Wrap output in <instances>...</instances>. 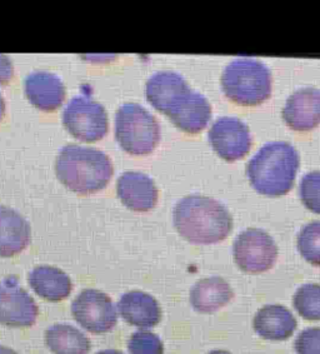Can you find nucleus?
Instances as JSON below:
<instances>
[{
  "label": "nucleus",
  "instance_id": "4be33fe9",
  "mask_svg": "<svg viewBox=\"0 0 320 354\" xmlns=\"http://www.w3.org/2000/svg\"><path fill=\"white\" fill-rule=\"evenodd\" d=\"M293 306L301 318L320 321V284L309 283L301 286L293 297Z\"/></svg>",
  "mask_w": 320,
  "mask_h": 354
},
{
  "label": "nucleus",
  "instance_id": "a211bd4d",
  "mask_svg": "<svg viewBox=\"0 0 320 354\" xmlns=\"http://www.w3.org/2000/svg\"><path fill=\"white\" fill-rule=\"evenodd\" d=\"M233 289L220 277L196 282L190 290V304L199 313L209 315L225 307L233 299Z\"/></svg>",
  "mask_w": 320,
  "mask_h": 354
},
{
  "label": "nucleus",
  "instance_id": "423d86ee",
  "mask_svg": "<svg viewBox=\"0 0 320 354\" xmlns=\"http://www.w3.org/2000/svg\"><path fill=\"white\" fill-rule=\"evenodd\" d=\"M63 124L73 137L83 142H97L109 128L104 106L88 97L73 98L63 112Z\"/></svg>",
  "mask_w": 320,
  "mask_h": 354
},
{
  "label": "nucleus",
  "instance_id": "393cba45",
  "mask_svg": "<svg viewBox=\"0 0 320 354\" xmlns=\"http://www.w3.org/2000/svg\"><path fill=\"white\" fill-rule=\"evenodd\" d=\"M301 199L308 209L320 214V171H310L303 177Z\"/></svg>",
  "mask_w": 320,
  "mask_h": 354
},
{
  "label": "nucleus",
  "instance_id": "b1692460",
  "mask_svg": "<svg viewBox=\"0 0 320 354\" xmlns=\"http://www.w3.org/2000/svg\"><path fill=\"white\" fill-rule=\"evenodd\" d=\"M131 354H163V342L159 335L148 330H139L133 333L128 343Z\"/></svg>",
  "mask_w": 320,
  "mask_h": 354
},
{
  "label": "nucleus",
  "instance_id": "7ed1b4c3",
  "mask_svg": "<svg viewBox=\"0 0 320 354\" xmlns=\"http://www.w3.org/2000/svg\"><path fill=\"white\" fill-rule=\"evenodd\" d=\"M299 168V156L293 145L273 142L261 148L249 160L247 174L258 193L268 197H281L294 185Z\"/></svg>",
  "mask_w": 320,
  "mask_h": 354
},
{
  "label": "nucleus",
  "instance_id": "cd10ccee",
  "mask_svg": "<svg viewBox=\"0 0 320 354\" xmlns=\"http://www.w3.org/2000/svg\"><path fill=\"white\" fill-rule=\"evenodd\" d=\"M0 354H19L17 353L12 348L6 347V346H0Z\"/></svg>",
  "mask_w": 320,
  "mask_h": 354
},
{
  "label": "nucleus",
  "instance_id": "f3484780",
  "mask_svg": "<svg viewBox=\"0 0 320 354\" xmlns=\"http://www.w3.org/2000/svg\"><path fill=\"white\" fill-rule=\"evenodd\" d=\"M253 328L264 339L287 341L297 329V319L284 306L269 304L256 312Z\"/></svg>",
  "mask_w": 320,
  "mask_h": 354
},
{
  "label": "nucleus",
  "instance_id": "4468645a",
  "mask_svg": "<svg viewBox=\"0 0 320 354\" xmlns=\"http://www.w3.org/2000/svg\"><path fill=\"white\" fill-rule=\"evenodd\" d=\"M26 98L40 111L53 112L63 104L66 86L62 79L46 71L30 73L24 82Z\"/></svg>",
  "mask_w": 320,
  "mask_h": 354
},
{
  "label": "nucleus",
  "instance_id": "2eb2a0df",
  "mask_svg": "<svg viewBox=\"0 0 320 354\" xmlns=\"http://www.w3.org/2000/svg\"><path fill=\"white\" fill-rule=\"evenodd\" d=\"M122 318L137 328H154L162 321V308L153 295L142 290H131L119 299Z\"/></svg>",
  "mask_w": 320,
  "mask_h": 354
},
{
  "label": "nucleus",
  "instance_id": "0eeeda50",
  "mask_svg": "<svg viewBox=\"0 0 320 354\" xmlns=\"http://www.w3.org/2000/svg\"><path fill=\"white\" fill-rule=\"evenodd\" d=\"M233 256L241 270L249 274H259L274 266L278 247L268 233L252 228L236 236Z\"/></svg>",
  "mask_w": 320,
  "mask_h": 354
},
{
  "label": "nucleus",
  "instance_id": "a878e982",
  "mask_svg": "<svg viewBox=\"0 0 320 354\" xmlns=\"http://www.w3.org/2000/svg\"><path fill=\"white\" fill-rule=\"evenodd\" d=\"M297 354H320V328H307L298 335L294 344Z\"/></svg>",
  "mask_w": 320,
  "mask_h": 354
},
{
  "label": "nucleus",
  "instance_id": "7c9ffc66",
  "mask_svg": "<svg viewBox=\"0 0 320 354\" xmlns=\"http://www.w3.org/2000/svg\"><path fill=\"white\" fill-rule=\"evenodd\" d=\"M208 354H232L227 352V351H223V349H216V351H211L210 353Z\"/></svg>",
  "mask_w": 320,
  "mask_h": 354
},
{
  "label": "nucleus",
  "instance_id": "6ab92c4d",
  "mask_svg": "<svg viewBox=\"0 0 320 354\" xmlns=\"http://www.w3.org/2000/svg\"><path fill=\"white\" fill-rule=\"evenodd\" d=\"M28 281L37 295L49 302H60L72 292V281L66 272L52 266H39L29 273Z\"/></svg>",
  "mask_w": 320,
  "mask_h": 354
},
{
  "label": "nucleus",
  "instance_id": "412c9836",
  "mask_svg": "<svg viewBox=\"0 0 320 354\" xmlns=\"http://www.w3.org/2000/svg\"><path fill=\"white\" fill-rule=\"evenodd\" d=\"M211 118V106L207 98L200 93L194 92L188 104L170 120L180 131L196 134L202 131Z\"/></svg>",
  "mask_w": 320,
  "mask_h": 354
},
{
  "label": "nucleus",
  "instance_id": "bb28decb",
  "mask_svg": "<svg viewBox=\"0 0 320 354\" xmlns=\"http://www.w3.org/2000/svg\"><path fill=\"white\" fill-rule=\"evenodd\" d=\"M13 63L7 55L0 54V84H8L13 78Z\"/></svg>",
  "mask_w": 320,
  "mask_h": 354
},
{
  "label": "nucleus",
  "instance_id": "20e7f679",
  "mask_svg": "<svg viewBox=\"0 0 320 354\" xmlns=\"http://www.w3.org/2000/svg\"><path fill=\"white\" fill-rule=\"evenodd\" d=\"M224 94L236 104L255 106L272 94V74L261 62L239 58L229 63L222 74Z\"/></svg>",
  "mask_w": 320,
  "mask_h": 354
},
{
  "label": "nucleus",
  "instance_id": "1a4fd4ad",
  "mask_svg": "<svg viewBox=\"0 0 320 354\" xmlns=\"http://www.w3.org/2000/svg\"><path fill=\"white\" fill-rule=\"evenodd\" d=\"M33 297L20 287L17 278L0 281V324L10 328H29L38 318Z\"/></svg>",
  "mask_w": 320,
  "mask_h": 354
},
{
  "label": "nucleus",
  "instance_id": "ddd939ff",
  "mask_svg": "<svg viewBox=\"0 0 320 354\" xmlns=\"http://www.w3.org/2000/svg\"><path fill=\"white\" fill-rule=\"evenodd\" d=\"M117 192L122 203L134 212H148L157 204V185L142 171H124L119 177Z\"/></svg>",
  "mask_w": 320,
  "mask_h": 354
},
{
  "label": "nucleus",
  "instance_id": "dca6fc26",
  "mask_svg": "<svg viewBox=\"0 0 320 354\" xmlns=\"http://www.w3.org/2000/svg\"><path fill=\"white\" fill-rule=\"evenodd\" d=\"M32 239V230L17 210L0 205V257L10 258L26 250Z\"/></svg>",
  "mask_w": 320,
  "mask_h": 354
},
{
  "label": "nucleus",
  "instance_id": "c756f323",
  "mask_svg": "<svg viewBox=\"0 0 320 354\" xmlns=\"http://www.w3.org/2000/svg\"><path fill=\"white\" fill-rule=\"evenodd\" d=\"M95 354H125L120 351H115V349H105V351H100L98 353Z\"/></svg>",
  "mask_w": 320,
  "mask_h": 354
},
{
  "label": "nucleus",
  "instance_id": "9d476101",
  "mask_svg": "<svg viewBox=\"0 0 320 354\" xmlns=\"http://www.w3.org/2000/svg\"><path fill=\"white\" fill-rule=\"evenodd\" d=\"M191 93L193 91L185 79L180 74L169 71L153 74L145 86L148 102L169 118L183 108Z\"/></svg>",
  "mask_w": 320,
  "mask_h": 354
},
{
  "label": "nucleus",
  "instance_id": "f8f14e48",
  "mask_svg": "<svg viewBox=\"0 0 320 354\" xmlns=\"http://www.w3.org/2000/svg\"><path fill=\"white\" fill-rule=\"evenodd\" d=\"M283 119L293 131H309L320 124V91L304 88L288 98Z\"/></svg>",
  "mask_w": 320,
  "mask_h": 354
},
{
  "label": "nucleus",
  "instance_id": "aec40b11",
  "mask_svg": "<svg viewBox=\"0 0 320 354\" xmlns=\"http://www.w3.org/2000/svg\"><path fill=\"white\" fill-rule=\"evenodd\" d=\"M46 344L54 354H88L91 341L79 329L69 324H54L46 332Z\"/></svg>",
  "mask_w": 320,
  "mask_h": 354
},
{
  "label": "nucleus",
  "instance_id": "9b49d317",
  "mask_svg": "<svg viewBox=\"0 0 320 354\" xmlns=\"http://www.w3.org/2000/svg\"><path fill=\"white\" fill-rule=\"evenodd\" d=\"M208 137L216 154L227 162H236L245 157L252 147L248 125L233 117L216 119Z\"/></svg>",
  "mask_w": 320,
  "mask_h": 354
},
{
  "label": "nucleus",
  "instance_id": "f03ea898",
  "mask_svg": "<svg viewBox=\"0 0 320 354\" xmlns=\"http://www.w3.org/2000/svg\"><path fill=\"white\" fill-rule=\"evenodd\" d=\"M57 177L66 188L80 194L104 189L113 177V163L105 153L91 147L68 145L55 162Z\"/></svg>",
  "mask_w": 320,
  "mask_h": 354
},
{
  "label": "nucleus",
  "instance_id": "39448f33",
  "mask_svg": "<svg viewBox=\"0 0 320 354\" xmlns=\"http://www.w3.org/2000/svg\"><path fill=\"white\" fill-rule=\"evenodd\" d=\"M115 138L125 151L145 156L156 149L160 140L157 118L138 103H125L115 117Z\"/></svg>",
  "mask_w": 320,
  "mask_h": 354
},
{
  "label": "nucleus",
  "instance_id": "c85d7f7f",
  "mask_svg": "<svg viewBox=\"0 0 320 354\" xmlns=\"http://www.w3.org/2000/svg\"><path fill=\"white\" fill-rule=\"evenodd\" d=\"M4 113H6V102H4V98L0 94V120L3 118Z\"/></svg>",
  "mask_w": 320,
  "mask_h": 354
},
{
  "label": "nucleus",
  "instance_id": "5701e85b",
  "mask_svg": "<svg viewBox=\"0 0 320 354\" xmlns=\"http://www.w3.org/2000/svg\"><path fill=\"white\" fill-rule=\"evenodd\" d=\"M297 247L308 263L320 267V222L307 224L301 230Z\"/></svg>",
  "mask_w": 320,
  "mask_h": 354
},
{
  "label": "nucleus",
  "instance_id": "6e6552de",
  "mask_svg": "<svg viewBox=\"0 0 320 354\" xmlns=\"http://www.w3.org/2000/svg\"><path fill=\"white\" fill-rule=\"evenodd\" d=\"M74 319L88 332L103 335L118 322V308L111 297L98 289H84L72 303Z\"/></svg>",
  "mask_w": 320,
  "mask_h": 354
},
{
  "label": "nucleus",
  "instance_id": "f257e3e1",
  "mask_svg": "<svg viewBox=\"0 0 320 354\" xmlns=\"http://www.w3.org/2000/svg\"><path fill=\"white\" fill-rule=\"evenodd\" d=\"M174 225L185 241L194 244L223 242L233 230L228 209L213 198L191 194L178 202Z\"/></svg>",
  "mask_w": 320,
  "mask_h": 354
}]
</instances>
